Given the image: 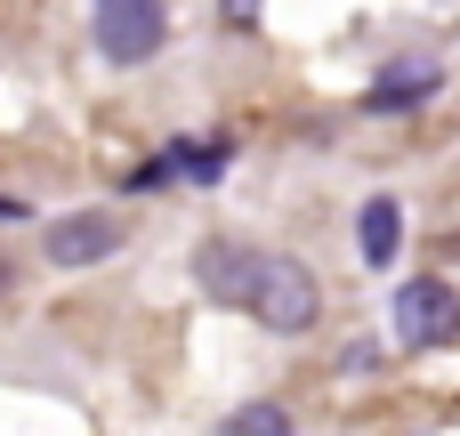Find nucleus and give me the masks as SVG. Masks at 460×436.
<instances>
[{"label": "nucleus", "instance_id": "8", "mask_svg": "<svg viewBox=\"0 0 460 436\" xmlns=\"http://www.w3.org/2000/svg\"><path fill=\"white\" fill-rule=\"evenodd\" d=\"M218 436H291V413H283V405H243Z\"/></svg>", "mask_w": 460, "mask_h": 436}, {"label": "nucleus", "instance_id": "2", "mask_svg": "<svg viewBox=\"0 0 460 436\" xmlns=\"http://www.w3.org/2000/svg\"><path fill=\"white\" fill-rule=\"evenodd\" d=\"M162 40H170L162 0H97V57L105 65H146V57H162Z\"/></svg>", "mask_w": 460, "mask_h": 436}, {"label": "nucleus", "instance_id": "4", "mask_svg": "<svg viewBox=\"0 0 460 436\" xmlns=\"http://www.w3.org/2000/svg\"><path fill=\"white\" fill-rule=\"evenodd\" d=\"M121 235H129L121 210H65V218H49L40 251H49V267H97L121 251Z\"/></svg>", "mask_w": 460, "mask_h": 436}, {"label": "nucleus", "instance_id": "5", "mask_svg": "<svg viewBox=\"0 0 460 436\" xmlns=\"http://www.w3.org/2000/svg\"><path fill=\"white\" fill-rule=\"evenodd\" d=\"M437 89H445V65H437V57H420V49H404V57H388V65L372 73L364 105H372V113H420Z\"/></svg>", "mask_w": 460, "mask_h": 436}, {"label": "nucleus", "instance_id": "9", "mask_svg": "<svg viewBox=\"0 0 460 436\" xmlns=\"http://www.w3.org/2000/svg\"><path fill=\"white\" fill-rule=\"evenodd\" d=\"M218 170H226V146H218V138H202V146L186 154V178H218Z\"/></svg>", "mask_w": 460, "mask_h": 436}, {"label": "nucleus", "instance_id": "10", "mask_svg": "<svg viewBox=\"0 0 460 436\" xmlns=\"http://www.w3.org/2000/svg\"><path fill=\"white\" fill-rule=\"evenodd\" d=\"M218 24H226V32H251V24H259V0H218Z\"/></svg>", "mask_w": 460, "mask_h": 436}, {"label": "nucleus", "instance_id": "7", "mask_svg": "<svg viewBox=\"0 0 460 436\" xmlns=\"http://www.w3.org/2000/svg\"><path fill=\"white\" fill-rule=\"evenodd\" d=\"M356 251H364V267H396V251H404V202L372 194L364 218H356Z\"/></svg>", "mask_w": 460, "mask_h": 436}, {"label": "nucleus", "instance_id": "3", "mask_svg": "<svg viewBox=\"0 0 460 436\" xmlns=\"http://www.w3.org/2000/svg\"><path fill=\"white\" fill-rule=\"evenodd\" d=\"M396 340L404 348H453L460 340V291L445 275H420L396 291Z\"/></svg>", "mask_w": 460, "mask_h": 436}, {"label": "nucleus", "instance_id": "6", "mask_svg": "<svg viewBox=\"0 0 460 436\" xmlns=\"http://www.w3.org/2000/svg\"><path fill=\"white\" fill-rule=\"evenodd\" d=\"M259 259H267V251H243V243H202V251H194V275H202V291H210V299H226V307H251Z\"/></svg>", "mask_w": 460, "mask_h": 436}, {"label": "nucleus", "instance_id": "1", "mask_svg": "<svg viewBox=\"0 0 460 436\" xmlns=\"http://www.w3.org/2000/svg\"><path fill=\"white\" fill-rule=\"evenodd\" d=\"M251 316H259L267 332H307V324L323 316V283H315V267L267 251V259H259V283H251Z\"/></svg>", "mask_w": 460, "mask_h": 436}]
</instances>
